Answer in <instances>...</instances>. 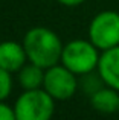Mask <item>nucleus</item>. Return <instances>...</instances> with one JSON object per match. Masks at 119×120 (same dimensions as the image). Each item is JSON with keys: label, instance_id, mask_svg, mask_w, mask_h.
<instances>
[{"label": "nucleus", "instance_id": "39448f33", "mask_svg": "<svg viewBox=\"0 0 119 120\" xmlns=\"http://www.w3.org/2000/svg\"><path fill=\"white\" fill-rule=\"evenodd\" d=\"M43 88L54 97L55 100H67L76 93L78 81L76 75L64 65H52L44 70Z\"/></svg>", "mask_w": 119, "mask_h": 120}, {"label": "nucleus", "instance_id": "1a4fd4ad", "mask_svg": "<svg viewBox=\"0 0 119 120\" xmlns=\"http://www.w3.org/2000/svg\"><path fill=\"white\" fill-rule=\"evenodd\" d=\"M18 82L23 87V90H37L43 87L44 82V68L40 65L29 62L24 64L18 70Z\"/></svg>", "mask_w": 119, "mask_h": 120}, {"label": "nucleus", "instance_id": "6e6552de", "mask_svg": "<svg viewBox=\"0 0 119 120\" xmlns=\"http://www.w3.org/2000/svg\"><path fill=\"white\" fill-rule=\"evenodd\" d=\"M90 103L93 109L102 114L116 112L119 111V91L105 85L90 96Z\"/></svg>", "mask_w": 119, "mask_h": 120}, {"label": "nucleus", "instance_id": "9d476101", "mask_svg": "<svg viewBox=\"0 0 119 120\" xmlns=\"http://www.w3.org/2000/svg\"><path fill=\"white\" fill-rule=\"evenodd\" d=\"M83 90H84V93L86 94H89V96H92L95 91H98L99 88H102V85H105L104 84V81H102V78H101V75H93V71H90V73H86V75H83Z\"/></svg>", "mask_w": 119, "mask_h": 120}, {"label": "nucleus", "instance_id": "7ed1b4c3", "mask_svg": "<svg viewBox=\"0 0 119 120\" xmlns=\"http://www.w3.org/2000/svg\"><path fill=\"white\" fill-rule=\"evenodd\" d=\"M17 120H51L55 112V99L44 90H24L14 105Z\"/></svg>", "mask_w": 119, "mask_h": 120}, {"label": "nucleus", "instance_id": "0eeeda50", "mask_svg": "<svg viewBox=\"0 0 119 120\" xmlns=\"http://www.w3.org/2000/svg\"><path fill=\"white\" fill-rule=\"evenodd\" d=\"M28 61L26 50L23 47V43L17 41H3L0 43V67L5 70L18 71Z\"/></svg>", "mask_w": 119, "mask_h": 120}, {"label": "nucleus", "instance_id": "423d86ee", "mask_svg": "<svg viewBox=\"0 0 119 120\" xmlns=\"http://www.w3.org/2000/svg\"><path fill=\"white\" fill-rule=\"evenodd\" d=\"M98 73L105 85L119 91V46L102 50L98 62Z\"/></svg>", "mask_w": 119, "mask_h": 120}, {"label": "nucleus", "instance_id": "20e7f679", "mask_svg": "<svg viewBox=\"0 0 119 120\" xmlns=\"http://www.w3.org/2000/svg\"><path fill=\"white\" fill-rule=\"evenodd\" d=\"M89 40L99 50L119 46V12L102 11L89 24Z\"/></svg>", "mask_w": 119, "mask_h": 120}, {"label": "nucleus", "instance_id": "ddd939ff", "mask_svg": "<svg viewBox=\"0 0 119 120\" xmlns=\"http://www.w3.org/2000/svg\"><path fill=\"white\" fill-rule=\"evenodd\" d=\"M58 2L64 6H78L81 3H84L86 0H58Z\"/></svg>", "mask_w": 119, "mask_h": 120}, {"label": "nucleus", "instance_id": "9b49d317", "mask_svg": "<svg viewBox=\"0 0 119 120\" xmlns=\"http://www.w3.org/2000/svg\"><path fill=\"white\" fill-rule=\"evenodd\" d=\"M12 91V78L11 71L0 67V100H5L9 97Z\"/></svg>", "mask_w": 119, "mask_h": 120}, {"label": "nucleus", "instance_id": "f03ea898", "mask_svg": "<svg viewBox=\"0 0 119 120\" xmlns=\"http://www.w3.org/2000/svg\"><path fill=\"white\" fill-rule=\"evenodd\" d=\"M98 50L99 49L90 40H72L63 47L61 64L73 71L76 76H83L98 68L101 56Z\"/></svg>", "mask_w": 119, "mask_h": 120}, {"label": "nucleus", "instance_id": "f257e3e1", "mask_svg": "<svg viewBox=\"0 0 119 120\" xmlns=\"http://www.w3.org/2000/svg\"><path fill=\"white\" fill-rule=\"evenodd\" d=\"M23 47L26 50L28 61L49 68L61 61L63 43L60 37L49 27H32L23 38Z\"/></svg>", "mask_w": 119, "mask_h": 120}, {"label": "nucleus", "instance_id": "f8f14e48", "mask_svg": "<svg viewBox=\"0 0 119 120\" xmlns=\"http://www.w3.org/2000/svg\"><path fill=\"white\" fill-rule=\"evenodd\" d=\"M0 120H17L14 108L6 105L3 100H0Z\"/></svg>", "mask_w": 119, "mask_h": 120}]
</instances>
